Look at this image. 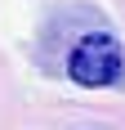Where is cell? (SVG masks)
I'll return each instance as SVG.
<instances>
[{
  "label": "cell",
  "instance_id": "obj_1",
  "mask_svg": "<svg viewBox=\"0 0 125 130\" xmlns=\"http://www.w3.org/2000/svg\"><path fill=\"white\" fill-rule=\"evenodd\" d=\"M67 76L85 90H103V85H121L125 76V50L112 31H85L67 54Z\"/></svg>",
  "mask_w": 125,
  "mask_h": 130
}]
</instances>
